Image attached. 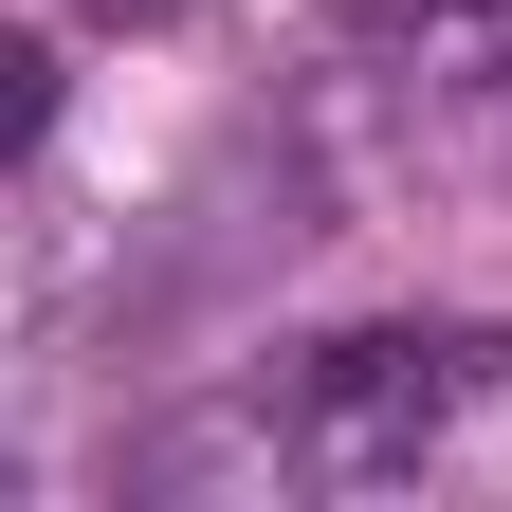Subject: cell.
Instances as JSON below:
<instances>
[{
	"mask_svg": "<svg viewBox=\"0 0 512 512\" xmlns=\"http://www.w3.org/2000/svg\"><path fill=\"white\" fill-rule=\"evenodd\" d=\"M494 330L476 311H403V330H348V348H311L293 366V458L311 476H421L439 439H458L494 403Z\"/></svg>",
	"mask_w": 512,
	"mask_h": 512,
	"instance_id": "1",
	"label": "cell"
},
{
	"mask_svg": "<svg viewBox=\"0 0 512 512\" xmlns=\"http://www.w3.org/2000/svg\"><path fill=\"white\" fill-rule=\"evenodd\" d=\"M37 128H55V55H37L19 19H0V165H19V147H37Z\"/></svg>",
	"mask_w": 512,
	"mask_h": 512,
	"instance_id": "2",
	"label": "cell"
},
{
	"mask_svg": "<svg viewBox=\"0 0 512 512\" xmlns=\"http://www.w3.org/2000/svg\"><path fill=\"white\" fill-rule=\"evenodd\" d=\"M366 19H476V0H366Z\"/></svg>",
	"mask_w": 512,
	"mask_h": 512,
	"instance_id": "3",
	"label": "cell"
},
{
	"mask_svg": "<svg viewBox=\"0 0 512 512\" xmlns=\"http://www.w3.org/2000/svg\"><path fill=\"white\" fill-rule=\"evenodd\" d=\"M92 19H165V0H92Z\"/></svg>",
	"mask_w": 512,
	"mask_h": 512,
	"instance_id": "4",
	"label": "cell"
}]
</instances>
